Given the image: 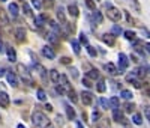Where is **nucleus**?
Here are the masks:
<instances>
[{"instance_id":"5","label":"nucleus","mask_w":150,"mask_h":128,"mask_svg":"<svg viewBox=\"0 0 150 128\" xmlns=\"http://www.w3.org/2000/svg\"><path fill=\"white\" fill-rule=\"evenodd\" d=\"M6 80H8V83H9L12 87H17V86H18V77H17L15 72L8 71V72H6Z\"/></svg>"},{"instance_id":"41","label":"nucleus","mask_w":150,"mask_h":128,"mask_svg":"<svg viewBox=\"0 0 150 128\" xmlns=\"http://www.w3.org/2000/svg\"><path fill=\"white\" fill-rule=\"evenodd\" d=\"M120 33H122V29L119 26H114V27H112V35H120Z\"/></svg>"},{"instance_id":"26","label":"nucleus","mask_w":150,"mask_h":128,"mask_svg":"<svg viewBox=\"0 0 150 128\" xmlns=\"http://www.w3.org/2000/svg\"><path fill=\"white\" fill-rule=\"evenodd\" d=\"M71 45H72V48H74V51H75V54H80V53H81V48H80V42H78V41L72 39Z\"/></svg>"},{"instance_id":"31","label":"nucleus","mask_w":150,"mask_h":128,"mask_svg":"<svg viewBox=\"0 0 150 128\" xmlns=\"http://www.w3.org/2000/svg\"><path fill=\"white\" fill-rule=\"evenodd\" d=\"M87 53H89L92 57H96L98 56V50L95 47H92V45H87Z\"/></svg>"},{"instance_id":"2","label":"nucleus","mask_w":150,"mask_h":128,"mask_svg":"<svg viewBox=\"0 0 150 128\" xmlns=\"http://www.w3.org/2000/svg\"><path fill=\"white\" fill-rule=\"evenodd\" d=\"M17 71L21 74V77H23V82L29 83V86H35V82H33V79H32L30 74H29L27 67H24V65H21V63H18V65H17Z\"/></svg>"},{"instance_id":"52","label":"nucleus","mask_w":150,"mask_h":128,"mask_svg":"<svg viewBox=\"0 0 150 128\" xmlns=\"http://www.w3.org/2000/svg\"><path fill=\"white\" fill-rule=\"evenodd\" d=\"M146 50H147L149 53H150V42H149V44H146Z\"/></svg>"},{"instance_id":"39","label":"nucleus","mask_w":150,"mask_h":128,"mask_svg":"<svg viewBox=\"0 0 150 128\" xmlns=\"http://www.w3.org/2000/svg\"><path fill=\"white\" fill-rule=\"evenodd\" d=\"M83 84H84L86 87H92V86H93L92 82H90V79H87V77H86V79H83Z\"/></svg>"},{"instance_id":"40","label":"nucleus","mask_w":150,"mask_h":128,"mask_svg":"<svg viewBox=\"0 0 150 128\" xmlns=\"http://www.w3.org/2000/svg\"><path fill=\"white\" fill-rule=\"evenodd\" d=\"M32 5H33V8H36V9H41V6H42V3L39 2V0H32Z\"/></svg>"},{"instance_id":"43","label":"nucleus","mask_w":150,"mask_h":128,"mask_svg":"<svg viewBox=\"0 0 150 128\" xmlns=\"http://www.w3.org/2000/svg\"><path fill=\"white\" fill-rule=\"evenodd\" d=\"M44 5H45L47 8H53V5H54V0H44Z\"/></svg>"},{"instance_id":"53","label":"nucleus","mask_w":150,"mask_h":128,"mask_svg":"<svg viewBox=\"0 0 150 128\" xmlns=\"http://www.w3.org/2000/svg\"><path fill=\"white\" fill-rule=\"evenodd\" d=\"M17 128H26V127H24L23 124H18V127H17Z\"/></svg>"},{"instance_id":"6","label":"nucleus","mask_w":150,"mask_h":128,"mask_svg":"<svg viewBox=\"0 0 150 128\" xmlns=\"http://www.w3.org/2000/svg\"><path fill=\"white\" fill-rule=\"evenodd\" d=\"M81 101H83L84 106H90L92 102H93V95H92V92L83 91V92H81Z\"/></svg>"},{"instance_id":"54","label":"nucleus","mask_w":150,"mask_h":128,"mask_svg":"<svg viewBox=\"0 0 150 128\" xmlns=\"http://www.w3.org/2000/svg\"><path fill=\"white\" fill-rule=\"evenodd\" d=\"M77 127H78V128H83V125H81V122H77Z\"/></svg>"},{"instance_id":"30","label":"nucleus","mask_w":150,"mask_h":128,"mask_svg":"<svg viewBox=\"0 0 150 128\" xmlns=\"http://www.w3.org/2000/svg\"><path fill=\"white\" fill-rule=\"evenodd\" d=\"M135 32H132V30H126L125 32V38H126V39H129V41H135Z\"/></svg>"},{"instance_id":"1","label":"nucleus","mask_w":150,"mask_h":128,"mask_svg":"<svg viewBox=\"0 0 150 128\" xmlns=\"http://www.w3.org/2000/svg\"><path fill=\"white\" fill-rule=\"evenodd\" d=\"M32 122L36 128H48L50 127V119L45 116L42 112H33L32 114Z\"/></svg>"},{"instance_id":"13","label":"nucleus","mask_w":150,"mask_h":128,"mask_svg":"<svg viewBox=\"0 0 150 128\" xmlns=\"http://www.w3.org/2000/svg\"><path fill=\"white\" fill-rule=\"evenodd\" d=\"M112 119H114L116 122H123V124H125L123 113H122L119 109H114V110H112Z\"/></svg>"},{"instance_id":"28","label":"nucleus","mask_w":150,"mask_h":128,"mask_svg":"<svg viewBox=\"0 0 150 128\" xmlns=\"http://www.w3.org/2000/svg\"><path fill=\"white\" fill-rule=\"evenodd\" d=\"M132 121H134V124H135V125H141V124H143V118H141V114H140V113H135L134 116H132Z\"/></svg>"},{"instance_id":"15","label":"nucleus","mask_w":150,"mask_h":128,"mask_svg":"<svg viewBox=\"0 0 150 128\" xmlns=\"http://www.w3.org/2000/svg\"><path fill=\"white\" fill-rule=\"evenodd\" d=\"M8 9H9V14L12 15V18H17L18 17V5L17 3H11Z\"/></svg>"},{"instance_id":"17","label":"nucleus","mask_w":150,"mask_h":128,"mask_svg":"<svg viewBox=\"0 0 150 128\" xmlns=\"http://www.w3.org/2000/svg\"><path fill=\"white\" fill-rule=\"evenodd\" d=\"M68 11H69V14H71L72 17H78V15H80V9H78L77 5H69V6H68Z\"/></svg>"},{"instance_id":"57","label":"nucleus","mask_w":150,"mask_h":128,"mask_svg":"<svg viewBox=\"0 0 150 128\" xmlns=\"http://www.w3.org/2000/svg\"><path fill=\"white\" fill-rule=\"evenodd\" d=\"M0 2H6V0H0Z\"/></svg>"},{"instance_id":"12","label":"nucleus","mask_w":150,"mask_h":128,"mask_svg":"<svg viewBox=\"0 0 150 128\" xmlns=\"http://www.w3.org/2000/svg\"><path fill=\"white\" fill-rule=\"evenodd\" d=\"M102 41L105 44H108V45H114L116 38H114V35H112V33H104L102 35Z\"/></svg>"},{"instance_id":"49","label":"nucleus","mask_w":150,"mask_h":128,"mask_svg":"<svg viewBox=\"0 0 150 128\" xmlns=\"http://www.w3.org/2000/svg\"><path fill=\"white\" fill-rule=\"evenodd\" d=\"M45 110H48V112H53V106H51V104H45Z\"/></svg>"},{"instance_id":"45","label":"nucleus","mask_w":150,"mask_h":128,"mask_svg":"<svg viewBox=\"0 0 150 128\" xmlns=\"http://www.w3.org/2000/svg\"><path fill=\"white\" fill-rule=\"evenodd\" d=\"M125 110H126L128 113H131L134 110V104H129V102H128V104H125Z\"/></svg>"},{"instance_id":"23","label":"nucleus","mask_w":150,"mask_h":128,"mask_svg":"<svg viewBox=\"0 0 150 128\" xmlns=\"http://www.w3.org/2000/svg\"><path fill=\"white\" fill-rule=\"evenodd\" d=\"M86 77H87V79H90V80H96V79H99V72L96 69H90L89 72L86 74Z\"/></svg>"},{"instance_id":"47","label":"nucleus","mask_w":150,"mask_h":128,"mask_svg":"<svg viewBox=\"0 0 150 128\" xmlns=\"http://www.w3.org/2000/svg\"><path fill=\"white\" fill-rule=\"evenodd\" d=\"M69 72H71V75L74 77V79H77V77H78V71H77V69H75V68H72V69H71Z\"/></svg>"},{"instance_id":"29","label":"nucleus","mask_w":150,"mask_h":128,"mask_svg":"<svg viewBox=\"0 0 150 128\" xmlns=\"http://www.w3.org/2000/svg\"><path fill=\"white\" fill-rule=\"evenodd\" d=\"M36 95H38V99H39V101H45L47 99V94H45L44 89H38Z\"/></svg>"},{"instance_id":"44","label":"nucleus","mask_w":150,"mask_h":128,"mask_svg":"<svg viewBox=\"0 0 150 128\" xmlns=\"http://www.w3.org/2000/svg\"><path fill=\"white\" fill-rule=\"evenodd\" d=\"M48 39H50V41H51L53 44H56V42L59 41V39H57V38H56V35H53V33H50V35H48Z\"/></svg>"},{"instance_id":"20","label":"nucleus","mask_w":150,"mask_h":128,"mask_svg":"<svg viewBox=\"0 0 150 128\" xmlns=\"http://www.w3.org/2000/svg\"><path fill=\"white\" fill-rule=\"evenodd\" d=\"M59 79H60V74H59L56 69L50 71V80H51L53 83H59Z\"/></svg>"},{"instance_id":"25","label":"nucleus","mask_w":150,"mask_h":128,"mask_svg":"<svg viewBox=\"0 0 150 128\" xmlns=\"http://www.w3.org/2000/svg\"><path fill=\"white\" fill-rule=\"evenodd\" d=\"M0 21H2V24H9V18L6 15V11L0 9Z\"/></svg>"},{"instance_id":"4","label":"nucleus","mask_w":150,"mask_h":128,"mask_svg":"<svg viewBox=\"0 0 150 128\" xmlns=\"http://www.w3.org/2000/svg\"><path fill=\"white\" fill-rule=\"evenodd\" d=\"M129 67V59H128V56L125 54V53H120L119 54V68H120V71H125Z\"/></svg>"},{"instance_id":"9","label":"nucleus","mask_w":150,"mask_h":128,"mask_svg":"<svg viewBox=\"0 0 150 128\" xmlns=\"http://www.w3.org/2000/svg\"><path fill=\"white\" fill-rule=\"evenodd\" d=\"M59 83H60V87L63 89V91L68 94L69 91H71V84H69V82H68V79H66V75H60V79H59Z\"/></svg>"},{"instance_id":"14","label":"nucleus","mask_w":150,"mask_h":128,"mask_svg":"<svg viewBox=\"0 0 150 128\" xmlns=\"http://www.w3.org/2000/svg\"><path fill=\"white\" fill-rule=\"evenodd\" d=\"M119 106H120V99L117 98V97H111L110 98V101H108V109H119Z\"/></svg>"},{"instance_id":"36","label":"nucleus","mask_w":150,"mask_h":128,"mask_svg":"<svg viewBox=\"0 0 150 128\" xmlns=\"http://www.w3.org/2000/svg\"><path fill=\"white\" fill-rule=\"evenodd\" d=\"M131 3L134 5V9H135L137 12L141 11V6H140V2H138V0H131Z\"/></svg>"},{"instance_id":"11","label":"nucleus","mask_w":150,"mask_h":128,"mask_svg":"<svg viewBox=\"0 0 150 128\" xmlns=\"http://www.w3.org/2000/svg\"><path fill=\"white\" fill-rule=\"evenodd\" d=\"M15 38H17L18 42H24L26 41V30H24L23 27H18L15 30Z\"/></svg>"},{"instance_id":"3","label":"nucleus","mask_w":150,"mask_h":128,"mask_svg":"<svg viewBox=\"0 0 150 128\" xmlns=\"http://www.w3.org/2000/svg\"><path fill=\"white\" fill-rule=\"evenodd\" d=\"M107 17L111 20V21H114V23H119L120 18H122V12L114 8V6H111V5H107Z\"/></svg>"},{"instance_id":"58","label":"nucleus","mask_w":150,"mask_h":128,"mask_svg":"<svg viewBox=\"0 0 150 128\" xmlns=\"http://www.w3.org/2000/svg\"><path fill=\"white\" fill-rule=\"evenodd\" d=\"M96 2H98V0H96Z\"/></svg>"},{"instance_id":"42","label":"nucleus","mask_w":150,"mask_h":128,"mask_svg":"<svg viewBox=\"0 0 150 128\" xmlns=\"http://www.w3.org/2000/svg\"><path fill=\"white\" fill-rule=\"evenodd\" d=\"M144 114H146V118H147L149 122H150V107H149V106L144 107Z\"/></svg>"},{"instance_id":"32","label":"nucleus","mask_w":150,"mask_h":128,"mask_svg":"<svg viewBox=\"0 0 150 128\" xmlns=\"http://www.w3.org/2000/svg\"><path fill=\"white\" fill-rule=\"evenodd\" d=\"M68 97H69V99H71L72 102H77V101H78V98H77V94H75V91H74V89H71V91L68 92Z\"/></svg>"},{"instance_id":"50","label":"nucleus","mask_w":150,"mask_h":128,"mask_svg":"<svg viewBox=\"0 0 150 128\" xmlns=\"http://www.w3.org/2000/svg\"><path fill=\"white\" fill-rule=\"evenodd\" d=\"M3 51V42H2V39H0V53Z\"/></svg>"},{"instance_id":"18","label":"nucleus","mask_w":150,"mask_h":128,"mask_svg":"<svg viewBox=\"0 0 150 128\" xmlns=\"http://www.w3.org/2000/svg\"><path fill=\"white\" fill-rule=\"evenodd\" d=\"M96 128H111V124H110V121H108L107 118H104V119H101V121H98Z\"/></svg>"},{"instance_id":"7","label":"nucleus","mask_w":150,"mask_h":128,"mask_svg":"<svg viewBox=\"0 0 150 128\" xmlns=\"http://www.w3.org/2000/svg\"><path fill=\"white\" fill-rule=\"evenodd\" d=\"M11 104V98L6 92H0V107L2 109H8Z\"/></svg>"},{"instance_id":"22","label":"nucleus","mask_w":150,"mask_h":128,"mask_svg":"<svg viewBox=\"0 0 150 128\" xmlns=\"http://www.w3.org/2000/svg\"><path fill=\"white\" fill-rule=\"evenodd\" d=\"M65 109H66V114H68V119H69V121H74V119H75V110H74V109H72L71 106H68V104L65 106Z\"/></svg>"},{"instance_id":"8","label":"nucleus","mask_w":150,"mask_h":128,"mask_svg":"<svg viewBox=\"0 0 150 128\" xmlns=\"http://www.w3.org/2000/svg\"><path fill=\"white\" fill-rule=\"evenodd\" d=\"M105 71H107L110 75H112V77H116V75L122 74V72H120V69L114 65V63H107V65H105Z\"/></svg>"},{"instance_id":"33","label":"nucleus","mask_w":150,"mask_h":128,"mask_svg":"<svg viewBox=\"0 0 150 128\" xmlns=\"http://www.w3.org/2000/svg\"><path fill=\"white\" fill-rule=\"evenodd\" d=\"M23 11H24V14H26V17H32V15H33V14H32V9H30V6H29L27 3L23 5Z\"/></svg>"},{"instance_id":"21","label":"nucleus","mask_w":150,"mask_h":128,"mask_svg":"<svg viewBox=\"0 0 150 128\" xmlns=\"http://www.w3.org/2000/svg\"><path fill=\"white\" fill-rule=\"evenodd\" d=\"M48 20V17L45 15V14H42V15H38L36 18H35V23H36V26H39V27H41V26H44V23Z\"/></svg>"},{"instance_id":"27","label":"nucleus","mask_w":150,"mask_h":128,"mask_svg":"<svg viewBox=\"0 0 150 128\" xmlns=\"http://www.w3.org/2000/svg\"><path fill=\"white\" fill-rule=\"evenodd\" d=\"M96 89H98V92H105V80H102V79H99V82H98V86H96Z\"/></svg>"},{"instance_id":"10","label":"nucleus","mask_w":150,"mask_h":128,"mask_svg":"<svg viewBox=\"0 0 150 128\" xmlns=\"http://www.w3.org/2000/svg\"><path fill=\"white\" fill-rule=\"evenodd\" d=\"M42 54H44L47 59H54V57H56V51H54L51 47L45 45V47L42 48Z\"/></svg>"},{"instance_id":"46","label":"nucleus","mask_w":150,"mask_h":128,"mask_svg":"<svg viewBox=\"0 0 150 128\" xmlns=\"http://www.w3.org/2000/svg\"><path fill=\"white\" fill-rule=\"evenodd\" d=\"M60 63H63V65H69L71 59H69V57H62V59H60Z\"/></svg>"},{"instance_id":"55","label":"nucleus","mask_w":150,"mask_h":128,"mask_svg":"<svg viewBox=\"0 0 150 128\" xmlns=\"http://www.w3.org/2000/svg\"><path fill=\"white\" fill-rule=\"evenodd\" d=\"M146 92H147V95L150 97V89H147V91H146Z\"/></svg>"},{"instance_id":"16","label":"nucleus","mask_w":150,"mask_h":128,"mask_svg":"<svg viewBox=\"0 0 150 128\" xmlns=\"http://www.w3.org/2000/svg\"><path fill=\"white\" fill-rule=\"evenodd\" d=\"M6 53H8V59L11 62H15L17 60V53H15V50L12 48V47H8L6 48Z\"/></svg>"},{"instance_id":"56","label":"nucleus","mask_w":150,"mask_h":128,"mask_svg":"<svg viewBox=\"0 0 150 128\" xmlns=\"http://www.w3.org/2000/svg\"><path fill=\"white\" fill-rule=\"evenodd\" d=\"M146 33H147V36H149V38H150V32H146Z\"/></svg>"},{"instance_id":"37","label":"nucleus","mask_w":150,"mask_h":128,"mask_svg":"<svg viewBox=\"0 0 150 128\" xmlns=\"http://www.w3.org/2000/svg\"><path fill=\"white\" fill-rule=\"evenodd\" d=\"M80 42H81V44H86V45L89 44V39H87V36H86L84 33H80Z\"/></svg>"},{"instance_id":"48","label":"nucleus","mask_w":150,"mask_h":128,"mask_svg":"<svg viewBox=\"0 0 150 128\" xmlns=\"http://www.w3.org/2000/svg\"><path fill=\"white\" fill-rule=\"evenodd\" d=\"M101 104H102L104 109H108V101H107L105 98H101Z\"/></svg>"},{"instance_id":"34","label":"nucleus","mask_w":150,"mask_h":128,"mask_svg":"<svg viewBox=\"0 0 150 128\" xmlns=\"http://www.w3.org/2000/svg\"><path fill=\"white\" fill-rule=\"evenodd\" d=\"M120 95H122V98H125V99H131V98L134 97L131 91H122V92H120Z\"/></svg>"},{"instance_id":"24","label":"nucleus","mask_w":150,"mask_h":128,"mask_svg":"<svg viewBox=\"0 0 150 128\" xmlns=\"http://www.w3.org/2000/svg\"><path fill=\"white\" fill-rule=\"evenodd\" d=\"M93 21L96 24H101L102 23V14L99 11H93Z\"/></svg>"},{"instance_id":"35","label":"nucleus","mask_w":150,"mask_h":128,"mask_svg":"<svg viewBox=\"0 0 150 128\" xmlns=\"http://www.w3.org/2000/svg\"><path fill=\"white\" fill-rule=\"evenodd\" d=\"M86 5L89 9L92 11H96V3H95V0H86Z\"/></svg>"},{"instance_id":"38","label":"nucleus","mask_w":150,"mask_h":128,"mask_svg":"<svg viewBox=\"0 0 150 128\" xmlns=\"http://www.w3.org/2000/svg\"><path fill=\"white\" fill-rule=\"evenodd\" d=\"M99 118H101V113H99L98 110H95V112L92 113V121H98Z\"/></svg>"},{"instance_id":"51","label":"nucleus","mask_w":150,"mask_h":128,"mask_svg":"<svg viewBox=\"0 0 150 128\" xmlns=\"http://www.w3.org/2000/svg\"><path fill=\"white\" fill-rule=\"evenodd\" d=\"M5 72H6V71H5V69H3V68H0V77H2V75H3V74H5Z\"/></svg>"},{"instance_id":"19","label":"nucleus","mask_w":150,"mask_h":128,"mask_svg":"<svg viewBox=\"0 0 150 128\" xmlns=\"http://www.w3.org/2000/svg\"><path fill=\"white\" fill-rule=\"evenodd\" d=\"M57 18H59V21L63 24V26H66V17H65V12H63V9H62V8L57 9Z\"/></svg>"}]
</instances>
